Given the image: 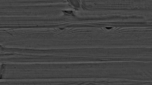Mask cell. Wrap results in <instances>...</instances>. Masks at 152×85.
<instances>
[{
  "instance_id": "1",
  "label": "cell",
  "mask_w": 152,
  "mask_h": 85,
  "mask_svg": "<svg viewBox=\"0 0 152 85\" xmlns=\"http://www.w3.org/2000/svg\"><path fill=\"white\" fill-rule=\"evenodd\" d=\"M27 42L31 49L77 48L84 46L85 39L78 28H33Z\"/></svg>"
},
{
  "instance_id": "2",
  "label": "cell",
  "mask_w": 152,
  "mask_h": 85,
  "mask_svg": "<svg viewBox=\"0 0 152 85\" xmlns=\"http://www.w3.org/2000/svg\"><path fill=\"white\" fill-rule=\"evenodd\" d=\"M86 73L82 62L39 63L34 68L37 79L83 78Z\"/></svg>"
},
{
  "instance_id": "3",
  "label": "cell",
  "mask_w": 152,
  "mask_h": 85,
  "mask_svg": "<svg viewBox=\"0 0 152 85\" xmlns=\"http://www.w3.org/2000/svg\"><path fill=\"white\" fill-rule=\"evenodd\" d=\"M26 0H0V27H13L25 17Z\"/></svg>"
},
{
  "instance_id": "4",
  "label": "cell",
  "mask_w": 152,
  "mask_h": 85,
  "mask_svg": "<svg viewBox=\"0 0 152 85\" xmlns=\"http://www.w3.org/2000/svg\"><path fill=\"white\" fill-rule=\"evenodd\" d=\"M77 57L75 48L33 49L32 52L34 63L73 62L77 61Z\"/></svg>"
},
{
  "instance_id": "5",
  "label": "cell",
  "mask_w": 152,
  "mask_h": 85,
  "mask_svg": "<svg viewBox=\"0 0 152 85\" xmlns=\"http://www.w3.org/2000/svg\"><path fill=\"white\" fill-rule=\"evenodd\" d=\"M35 85H80L85 84V80L82 78H54L36 79Z\"/></svg>"
}]
</instances>
